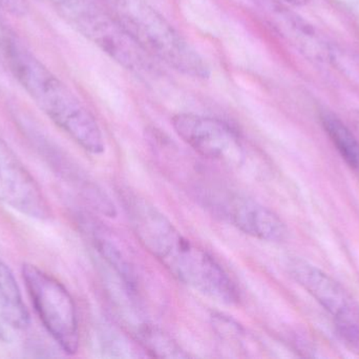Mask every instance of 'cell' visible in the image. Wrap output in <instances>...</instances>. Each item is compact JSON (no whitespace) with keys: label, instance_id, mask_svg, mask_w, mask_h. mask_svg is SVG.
Segmentation results:
<instances>
[{"label":"cell","instance_id":"1","mask_svg":"<svg viewBox=\"0 0 359 359\" xmlns=\"http://www.w3.org/2000/svg\"><path fill=\"white\" fill-rule=\"evenodd\" d=\"M122 202L142 246L175 278L217 303H238V290L223 268L184 237L163 213L132 192L122 193Z\"/></svg>","mask_w":359,"mask_h":359},{"label":"cell","instance_id":"2","mask_svg":"<svg viewBox=\"0 0 359 359\" xmlns=\"http://www.w3.org/2000/svg\"><path fill=\"white\" fill-rule=\"evenodd\" d=\"M2 44L11 71L36 105L82 149L102 154L100 126L77 95L16 40L4 38Z\"/></svg>","mask_w":359,"mask_h":359},{"label":"cell","instance_id":"3","mask_svg":"<svg viewBox=\"0 0 359 359\" xmlns=\"http://www.w3.org/2000/svg\"><path fill=\"white\" fill-rule=\"evenodd\" d=\"M100 4L149 56L194 78L210 76L208 65L196 48L149 2L100 0Z\"/></svg>","mask_w":359,"mask_h":359},{"label":"cell","instance_id":"4","mask_svg":"<svg viewBox=\"0 0 359 359\" xmlns=\"http://www.w3.org/2000/svg\"><path fill=\"white\" fill-rule=\"evenodd\" d=\"M22 278L44 328L63 352L69 355L77 353L79 325L69 291L54 276L32 263L22 266Z\"/></svg>","mask_w":359,"mask_h":359},{"label":"cell","instance_id":"5","mask_svg":"<svg viewBox=\"0 0 359 359\" xmlns=\"http://www.w3.org/2000/svg\"><path fill=\"white\" fill-rule=\"evenodd\" d=\"M67 4L73 11L79 29L116 61L133 71L149 67L151 56L128 35L101 4L71 1Z\"/></svg>","mask_w":359,"mask_h":359},{"label":"cell","instance_id":"6","mask_svg":"<svg viewBox=\"0 0 359 359\" xmlns=\"http://www.w3.org/2000/svg\"><path fill=\"white\" fill-rule=\"evenodd\" d=\"M172 126L184 143L200 155L221 162H240L243 145L238 132L223 120L192 113L177 114Z\"/></svg>","mask_w":359,"mask_h":359},{"label":"cell","instance_id":"7","mask_svg":"<svg viewBox=\"0 0 359 359\" xmlns=\"http://www.w3.org/2000/svg\"><path fill=\"white\" fill-rule=\"evenodd\" d=\"M0 202L38 221L52 216L39 185L8 143L0 137Z\"/></svg>","mask_w":359,"mask_h":359},{"label":"cell","instance_id":"8","mask_svg":"<svg viewBox=\"0 0 359 359\" xmlns=\"http://www.w3.org/2000/svg\"><path fill=\"white\" fill-rule=\"evenodd\" d=\"M288 268L291 276L333 316L335 322H359L358 303L337 280L301 259H291Z\"/></svg>","mask_w":359,"mask_h":359},{"label":"cell","instance_id":"9","mask_svg":"<svg viewBox=\"0 0 359 359\" xmlns=\"http://www.w3.org/2000/svg\"><path fill=\"white\" fill-rule=\"evenodd\" d=\"M215 208L243 233L265 242H280L287 228L278 215L255 200L236 194L217 197Z\"/></svg>","mask_w":359,"mask_h":359},{"label":"cell","instance_id":"10","mask_svg":"<svg viewBox=\"0 0 359 359\" xmlns=\"http://www.w3.org/2000/svg\"><path fill=\"white\" fill-rule=\"evenodd\" d=\"M29 326V314L14 274L0 259V341L15 343Z\"/></svg>","mask_w":359,"mask_h":359},{"label":"cell","instance_id":"11","mask_svg":"<svg viewBox=\"0 0 359 359\" xmlns=\"http://www.w3.org/2000/svg\"><path fill=\"white\" fill-rule=\"evenodd\" d=\"M322 122L341 157L351 168L359 170V143L353 133L332 114H324Z\"/></svg>","mask_w":359,"mask_h":359},{"label":"cell","instance_id":"12","mask_svg":"<svg viewBox=\"0 0 359 359\" xmlns=\"http://www.w3.org/2000/svg\"><path fill=\"white\" fill-rule=\"evenodd\" d=\"M139 341L154 358H186L187 354L182 350L176 341L166 333L154 326L141 327L138 332Z\"/></svg>","mask_w":359,"mask_h":359},{"label":"cell","instance_id":"13","mask_svg":"<svg viewBox=\"0 0 359 359\" xmlns=\"http://www.w3.org/2000/svg\"><path fill=\"white\" fill-rule=\"evenodd\" d=\"M94 242L103 259L121 276L122 280L128 287L135 288L136 276H135L134 269L124 253L120 250L119 247L102 234L99 235L95 234Z\"/></svg>","mask_w":359,"mask_h":359},{"label":"cell","instance_id":"14","mask_svg":"<svg viewBox=\"0 0 359 359\" xmlns=\"http://www.w3.org/2000/svg\"><path fill=\"white\" fill-rule=\"evenodd\" d=\"M344 343L359 355V322H335Z\"/></svg>","mask_w":359,"mask_h":359},{"label":"cell","instance_id":"15","mask_svg":"<svg viewBox=\"0 0 359 359\" xmlns=\"http://www.w3.org/2000/svg\"><path fill=\"white\" fill-rule=\"evenodd\" d=\"M0 8L10 11L14 14H21L25 12L27 6L25 0H0Z\"/></svg>","mask_w":359,"mask_h":359},{"label":"cell","instance_id":"16","mask_svg":"<svg viewBox=\"0 0 359 359\" xmlns=\"http://www.w3.org/2000/svg\"><path fill=\"white\" fill-rule=\"evenodd\" d=\"M283 1L292 4V6H304V4H307L309 0H283Z\"/></svg>","mask_w":359,"mask_h":359},{"label":"cell","instance_id":"17","mask_svg":"<svg viewBox=\"0 0 359 359\" xmlns=\"http://www.w3.org/2000/svg\"><path fill=\"white\" fill-rule=\"evenodd\" d=\"M354 126H355L356 131H358L359 134V112L354 115L353 117Z\"/></svg>","mask_w":359,"mask_h":359},{"label":"cell","instance_id":"18","mask_svg":"<svg viewBox=\"0 0 359 359\" xmlns=\"http://www.w3.org/2000/svg\"><path fill=\"white\" fill-rule=\"evenodd\" d=\"M56 1L62 2V4H65V2L69 1V0H56Z\"/></svg>","mask_w":359,"mask_h":359}]
</instances>
